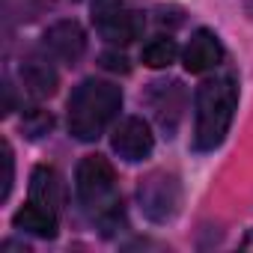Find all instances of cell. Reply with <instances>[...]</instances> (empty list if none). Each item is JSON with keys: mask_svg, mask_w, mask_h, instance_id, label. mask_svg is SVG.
<instances>
[{"mask_svg": "<svg viewBox=\"0 0 253 253\" xmlns=\"http://www.w3.org/2000/svg\"><path fill=\"white\" fill-rule=\"evenodd\" d=\"M42 45H45L51 60L75 66L86 51V33H84V27L78 21H57V24H51L45 30Z\"/></svg>", "mask_w": 253, "mask_h": 253, "instance_id": "obj_7", "label": "cell"}, {"mask_svg": "<svg viewBox=\"0 0 253 253\" xmlns=\"http://www.w3.org/2000/svg\"><path fill=\"white\" fill-rule=\"evenodd\" d=\"M101 66L110 69V72H128V60H125L122 54H101Z\"/></svg>", "mask_w": 253, "mask_h": 253, "instance_id": "obj_16", "label": "cell"}, {"mask_svg": "<svg viewBox=\"0 0 253 253\" xmlns=\"http://www.w3.org/2000/svg\"><path fill=\"white\" fill-rule=\"evenodd\" d=\"M241 247H244V250H253V229H250V232L244 235V241H241Z\"/></svg>", "mask_w": 253, "mask_h": 253, "instance_id": "obj_17", "label": "cell"}, {"mask_svg": "<svg viewBox=\"0 0 253 253\" xmlns=\"http://www.w3.org/2000/svg\"><path fill=\"white\" fill-rule=\"evenodd\" d=\"M110 146L113 152L128 161V164H137V161H146L155 149V134L149 128V122L140 119V116H125L116 128H113V137H110Z\"/></svg>", "mask_w": 253, "mask_h": 253, "instance_id": "obj_6", "label": "cell"}, {"mask_svg": "<svg viewBox=\"0 0 253 253\" xmlns=\"http://www.w3.org/2000/svg\"><path fill=\"white\" fill-rule=\"evenodd\" d=\"M21 84L33 98H51L57 92L60 78H57V72L48 60L33 57V60H24V66H21Z\"/></svg>", "mask_w": 253, "mask_h": 253, "instance_id": "obj_11", "label": "cell"}, {"mask_svg": "<svg viewBox=\"0 0 253 253\" xmlns=\"http://www.w3.org/2000/svg\"><path fill=\"white\" fill-rule=\"evenodd\" d=\"M30 200L39 203V206H48V209H60L63 203V185H60V176L54 167L48 164H39L30 176Z\"/></svg>", "mask_w": 253, "mask_h": 253, "instance_id": "obj_12", "label": "cell"}, {"mask_svg": "<svg viewBox=\"0 0 253 253\" xmlns=\"http://www.w3.org/2000/svg\"><path fill=\"white\" fill-rule=\"evenodd\" d=\"M182 60H185V69H188L191 75H203V72L217 69V66L223 63V45H220L217 33L200 27V30L191 36V42H188Z\"/></svg>", "mask_w": 253, "mask_h": 253, "instance_id": "obj_9", "label": "cell"}, {"mask_svg": "<svg viewBox=\"0 0 253 253\" xmlns=\"http://www.w3.org/2000/svg\"><path fill=\"white\" fill-rule=\"evenodd\" d=\"M12 223H15V229L30 232V235H39V238H54L57 235V211L48 209V206H39L33 200L24 209L15 211Z\"/></svg>", "mask_w": 253, "mask_h": 253, "instance_id": "obj_10", "label": "cell"}, {"mask_svg": "<svg viewBox=\"0 0 253 253\" xmlns=\"http://www.w3.org/2000/svg\"><path fill=\"white\" fill-rule=\"evenodd\" d=\"M122 107V89L110 81L86 78L81 86H75L69 98V131L72 137L89 143L104 134V128L116 119Z\"/></svg>", "mask_w": 253, "mask_h": 253, "instance_id": "obj_2", "label": "cell"}, {"mask_svg": "<svg viewBox=\"0 0 253 253\" xmlns=\"http://www.w3.org/2000/svg\"><path fill=\"white\" fill-rule=\"evenodd\" d=\"M92 24H95L98 36L107 39L110 45H131L134 39H140L146 18H143V12L125 6L122 0H95Z\"/></svg>", "mask_w": 253, "mask_h": 253, "instance_id": "obj_5", "label": "cell"}, {"mask_svg": "<svg viewBox=\"0 0 253 253\" xmlns=\"http://www.w3.org/2000/svg\"><path fill=\"white\" fill-rule=\"evenodd\" d=\"M146 101L158 119V125L167 131V137H173V131L182 122V110H185V89L179 81H158L149 86Z\"/></svg>", "mask_w": 253, "mask_h": 253, "instance_id": "obj_8", "label": "cell"}, {"mask_svg": "<svg viewBox=\"0 0 253 253\" xmlns=\"http://www.w3.org/2000/svg\"><path fill=\"white\" fill-rule=\"evenodd\" d=\"M21 128H24V134L30 140H39V137H45L54 128V116L48 110H42V107H30L24 113V119H21Z\"/></svg>", "mask_w": 253, "mask_h": 253, "instance_id": "obj_14", "label": "cell"}, {"mask_svg": "<svg viewBox=\"0 0 253 253\" xmlns=\"http://www.w3.org/2000/svg\"><path fill=\"white\" fill-rule=\"evenodd\" d=\"M235 107H238V84L232 75L209 78L200 84L194 98V149L197 152H211L226 140Z\"/></svg>", "mask_w": 253, "mask_h": 253, "instance_id": "obj_1", "label": "cell"}, {"mask_svg": "<svg viewBox=\"0 0 253 253\" xmlns=\"http://www.w3.org/2000/svg\"><path fill=\"white\" fill-rule=\"evenodd\" d=\"M176 57H179V45H176V39H170V36H155V39L146 42L143 51H140V60H143V66H149V69H167L170 63H176Z\"/></svg>", "mask_w": 253, "mask_h": 253, "instance_id": "obj_13", "label": "cell"}, {"mask_svg": "<svg viewBox=\"0 0 253 253\" xmlns=\"http://www.w3.org/2000/svg\"><path fill=\"white\" fill-rule=\"evenodd\" d=\"M137 203H140V211L152 223H170L179 214V209H182V185H179V176L176 173H167V170L149 173L137 185Z\"/></svg>", "mask_w": 253, "mask_h": 253, "instance_id": "obj_4", "label": "cell"}, {"mask_svg": "<svg viewBox=\"0 0 253 253\" xmlns=\"http://www.w3.org/2000/svg\"><path fill=\"white\" fill-rule=\"evenodd\" d=\"M12 179H15V161H12V146L3 140V188H0V200H6L12 191Z\"/></svg>", "mask_w": 253, "mask_h": 253, "instance_id": "obj_15", "label": "cell"}, {"mask_svg": "<svg viewBox=\"0 0 253 253\" xmlns=\"http://www.w3.org/2000/svg\"><path fill=\"white\" fill-rule=\"evenodd\" d=\"M78 200L98 217L104 232L122 223V203L116 200V173L104 155H86L75 173Z\"/></svg>", "mask_w": 253, "mask_h": 253, "instance_id": "obj_3", "label": "cell"}, {"mask_svg": "<svg viewBox=\"0 0 253 253\" xmlns=\"http://www.w3.org/2000/svg\"><path fill=\"white\" fill-rule=\"evenodd\" d=\"M244 6H247V12L253 15V0H247V3H244Z\"/></svg>", "mask_w": 253, "mask_h": 253, "instance_id": "obj_18", "label": "cell"}]
</instances>
